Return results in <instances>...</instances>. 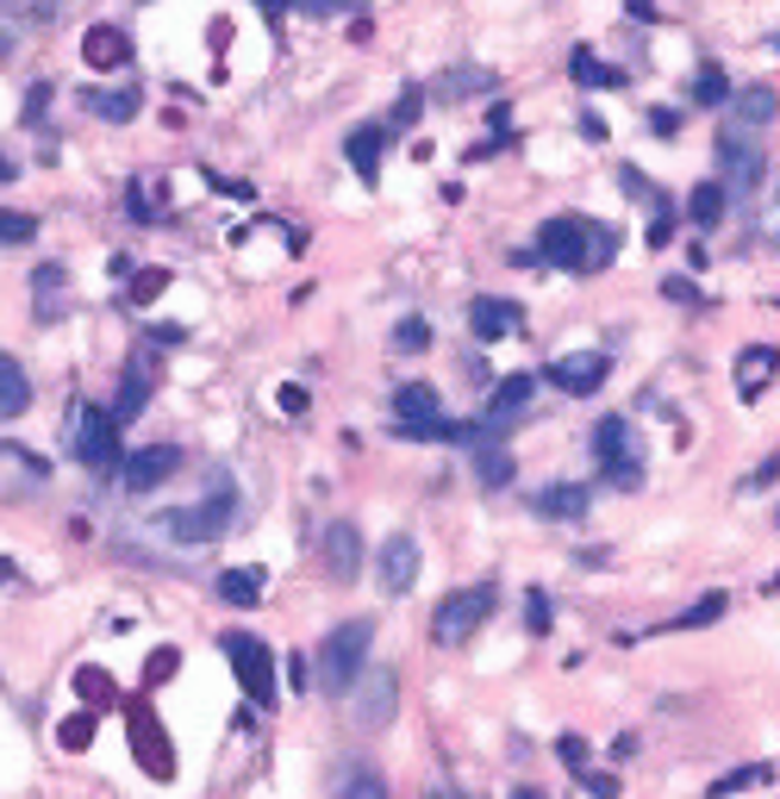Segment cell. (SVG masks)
<instances>
[{
	"mask_svg": "<svg viewBox=\"0 0 780 799\" xmlns=\"http://www.w3.org/2000/svg\"><path fill=\"white\" fill-rule=\"evenodd\" d=\"M718 181H724V195H731L737 213L756 207L761 181H768V151H761L749 132H737V125H724L718 132Z\"/></svg>",
	"mask_w": 780,
	"mask_h": 799,
	"instance_id": "cell-2",
	"label": "cell"
},
{
	"mask_svg": "<svg viewBox=\"0 0 780 799\" xmlns=\"http://www.w3.org/2000/svg\"><path fill=\"white\" fill-rule=\"evenodd\" d=\"M225 663H232V675L244 681V693H250L256 706H275V650L263 644V637H250V631H225Z\"/></svg>",
	"mask_w": 780,
	"mask_h": 799,
	"instance_id": "cell-5",
	"label": "cell"
},
{
	"mask_svg": "<svg viewBox=\"0 0 780 799\" xmlns=\"http://www.w3.org/2000/svg\"><path fill=\"white\" fill-rule=\"evenodd\" d=\"M780 375V351L775 344H749V351L737 356V393L743 400H761V388Z\"/></svg>",
	"mask_w": 780,
	"mask_h": 799,
	"instance_id": "cell-12",
	"label": "cell"
},
{
	"mask_svg": "<svg viewBox=\"0 0 780 799\" xmlns=\"http://www.w3.org/2000/svg\"><path fill=\"white\" fill-rule=\"evenodd\" d=\"M237 519V500L232 493H207L200 507H181V512H163L156 519V531H169V537H181V544H213V537H225Z\"/></svg>",
	"mask_w": 780,
	"mask_h": 799,
	"instance_id": "cell-6",
	"label": "cell"
},
{
	"mask_svg": "<svg viewBox=\"0 0 780 799\" xmlns=\"http://www.w3.org/2000/svg\"><path fill=\"white\" fill-rule=\"evenodd\" d=\"M337 799H388V780L369 775V768H350V775H344V787H337Z\"/></svg>",
	"mask_w": 780,
	"mask_h": 799,
	"instance_id": "cell-31",
	"label": "cell"
},
{
	"mask_svg": "<svg viewBox=\"0 0 780 799\" xmlns=\"http://www.w3.org/2000/svg\"><path fill=\"white\" fill-rule=\"evenodd\" d=\"M375 581H381V593H406L412 581H419V537H388L381 544V556H375Z\"/></svg>",
	"mask_w": 780,
	"mask_h": 799,
	"instance_id": "cell-11",
	"label": "cell"
},
{
	"mask_svg": "<svg viewBox=\"0 0 780 799\" xmlns=\"http://www.w3.org/2000/svg\"><path fill=\"white\" fill-rule=\"evenodd\" d=\"M275 400H281V412H293V419L307 412V388H281V393H275Z\"/></svg>",
	"mask_w": 780,
	"mask_h": 799,
	"instance_id": "cell-45",
	"label": "cell"
},
{
	"mask_svg": "<svg viewBox=\"0 0 780 799\" xmlns=\"http://www.w3.org/2000/svg\"><path fill=\"white\" fill-rule=\"evenodd\" d=\"M300 7H307L312 20H332V13H344V7H350V0H300Z\"/></svg>",
	"mask_w": 780,
	"mask_h": 799,
	"instance_id": "cell-44",
	"label": "cell"
},
{
	"mask_svg": "<svg viewBox=\"0 0 780 799\" xmlns=\"http://www.w3.org/2000/svg\"><path fill=\"white\" fill-rule=\"evenodd\" d=\"M81 57L94 63V69H119V63H132V38H125L119 25H94V32L81 38Z\"/></svg>",
	"mask_w": 780,
	"mask_h": 799,
	"instance_id": "cell-17",
	"label": "cell"
},
{
	"mask_svg": "<svg viewBox=\"0 0 780 799\" xmlns=\"http://www.w3.org/2000/svg\"><path fill=\"white\" fill-rule=\"evenodd\" d=\"M63 750H88V737H94V719H88V712H81V719H63Z\"/></svg>",
	"mask_w": 780,
	"mask_h": 799,
	"instance_id": "cell-40",
	"label": "cell"
},
{
	"mask_svg": "<svg viewBox=\"0 0 780 799\" xmlns=\"http://www.w3.org/2000/svg\"><path fill=\"white\" fill-rule=\"evenodd\" d=\"M431 344V325L425 319H400V332H393V351H425Z\"/></svg>",
	"mask_w": 780,
	"mask_h": 799,
	"instance_id": "cell-37",
	"label": "cell"
},
{
	"mask_svg": "<svg viewBox=\"0 0 780 799\" xmlns=\"http://www.w3.org/2000/svg\"><path fill=\"white\" fill-rule=\"evenodd\" d=\"M556 756H562L568 768H575V775H587V762H593V750H587V737H575V731H568V737L556 743Z\"/></svg>",
	"mask_w": 780,
	"mask_h": 799,
	"instance_id": "cell-38",
	"label": "cell"
},
{
	"mask_svg": "<svg viewBox=\"0 0 780 799\" xmlns=\"http://www.w3.org/2000/svg\"><path fill=\"white\" fill-rule=\"evenodd\" d=\"M88 107H94V119H107V125H125V119H137V88H100V95H81Z\"/></svg>",
	"mask_w": 780,
	"mask_h": 799,
	"instance_id": "cell-25",
	"label": "cell"
},
{
	"mask_svg": "<svg viewBox=\"0 0 780 799\" xmlns=\"http://www.w3.org/2000/svg\"><path fill=\"white\" fill-rule=\"evenodd\" d=\"M393 693H400V681H393L388 668H369V675L356 681V706H350V719L363 724V731H381V724L393 719Z\"/></svg>",
	"mask_w": 780,
	"mask_h": 799,
	"instance_id": "cell-10",
	"label": "cell"
},
{
	"mask_svg": "<svg viewBox=\"0 0 780 799\" xmlns=\"http://www.w3.org/2000/svg\"><path fill=\"white\" fill-rule=\"evenodd\" d=\"M512 325H519V307H512V300H500V293H481V300L468 307V332L481 337V344H493V337H506Z\"/></svg>",
	"mask_w": 780,
	"mask_h": 799,
	"instance_id": "cell-13",
	"label": "cell"
},
{
	"mask_svg": "<svg viewBox=\"0 0 780 799\" xmlns=\"http://www.w3.org/2000/svg\"><path fill=\"white\" fill-rule=\"evenodd\" d=\"M425 799H463V794H456V787H431Z\"/></svg>",
	"mask_w": 780,
	"mask_h": 799,
	"instance_id": "cell-51",
	"label": "cell"
},
{
	"mask_svg": "<svg viewBox=\"0 0 780 799\" xmlns=\"http://www.w3.org/2000/svg\"><path fill=\"white\" fill-rule=\"evenodd\" d=\"M624 7H631L637 20H656V7H649V0H624Z\"/></svg>",
	"mask_w": 780,
	"mask_h": 799,
	"instance_id": "cell-50",
	"label": "cell"
},
{
	"mask_svg": "<svg viewBox=\"0 0 780 799\" xmlns=\"http://www.w3.org/2000/svg\"><path fill=\"white\" fill-rule=\"evenodd\" d=\"M724 606H731L724 593H700V600L687 606V612L668 624V631H705V624H718V619H724Z\"/></svg>",
	"mask_w": 780,
	"mask_h": 799,
	"instance_id": "cell-28",
	"label": "cell"
},
{
	"mask_svg": "<svg viewBox=\"0 0 780 799\" xmlns=\"http://www.w3.org/2000/svg\"><path fill=\"white\" fill-rule=\"evenodd\" d=\"M587 787H593L600 799H619V780H612V775H587Z\"/></svg>",
	"mask_w": 780,
	"mask_h": 799,
	"instance_id": "cell-48",
	"label": "cell"
},
{
	"mask_svg": "<svg viewBox=\"0 0 780 799\" xmlns=\"http://www.w3.org/2000/svg\"><path fill=\"white\" fill-rule=\"evenodd\" d=\"M32 237H38V219L32 213H7V207H0V244H32Z\"/></svg>",
	"mask_w": 780,
	"mask_h": 799,
	"instance_id": "cell-33",
	"label": "cell"
},
{
	"mask_svg": "<svg viewBox=\"0 0 780 799\" xmlns=\"http://www.w3.org/2000/svg\"><path fill=\"white\" fill-rule=\"evenodd\" d=\"M388 132H393V125H356L350 144H344V151H350V169L363 181H381V151H388Z\"/></svg>",
	"mask_w": 780,
	"mask_h": 799,
	"instance_id": "cell-15",
	"label": "cell"
},
{
	"mask_svg": "<svg viewBox=\"0 0 780 799\" xmlns=\"http://www.w3.org/2000/svg\"><path fill=\"white\" fill-rule=\"evenodd\" d=\"M419 107H425V88H406V95H400V107H393V119H388V125H393V132H406L412 119H419Z\"/></svg>",
	"mask_w": 780,
	"mask_h": 799,
	"instance_id": "cell-39",
	"label": "cell"
},
{
	"mask_svg": "<svg viewBox=\"0 0 780 799\" xmlns=\"http://www.w3.org/2000/svg\"><path fill=\"white\" fill-rule=\"evenodd\" d=\"M493 619V587H463V593H449L444 606H437V619H431V637L437 644H468L481 624Z\"/></svg>",
	"mask_w": 780,
	"mask_h": 799,
	"instance_id": "cell-7",
	"label": "cell"
},
{
	"mask_svg": "<svg viewBox=\"0 0 780 799\" xmlns=\"http://www.w3.org/2000/svg\"><path fill=\"white\" fill-rule=\"evenodd\" d=\"M169 288V269H144V275H132V307H151L156 293Z\"/></svg>",
	"mask_w": 780,
	"mask_h": 799,
	"instance_id": "cell-34",
	"label": "cell"
},
{
	"mask_svg": "<svg viewBox=\"0 0 780 799\" xmlns=\"http://www.w3.org/2000/svg\"><path fill=\"white\" fill-rule=\"evenodd\" d=\"M531 400H537V375H506V381L493 388V400L481 407V419H475V437L512 431V425H519V419L531 412Z\"/></svg>",
	"mask_w": 780,
	"mask_h": 799,
	"instance_id": "cell-8",
	"label": "cell"
},
{
	"mask_svg": "<svg viewBox=\"0 0 780 799\" xmlns=\"http://www.w3.org/2000/svg\"><path fill=\"white\" fill-rule=\"evenodd\" d=\"M649 125H656V137H675V132H681V113H668V107H656V113H649Z\"/></svg>",
	"mask_w": 780,
	"mask_h": 799,
	"instance_id": "cell-43",
	"label": "cell"
},
{
	"mask_svg": "<svg viewBox=\"0 0 780 799\" xmlns=\"http://www.w3.org/2000/svg\"><path fill=\"white\" fill-rule=\"evenodd\" d=\"M587 500H593L587 488H575V481H556V488H544L537 500H531V512H537V519H581Z\"/></svg>",
	"mask_w": 780,
	"mask_h": 799,
	"instance_id": "cell-20",
	"label": "cell"
},
{
	"mask_svg": "<svg viewBox=\"0 0 780 799\" xmlns=\"http://www.w3.org/2000/svg\"><path fill=\"white\" fill-rule=\"evenodd\" d=\"M219 600L225 606H263V575H256V568H225V575H219Z\"/></svg>",
	"mask_w": 780,
	"mask_h": 799,
	"instance_id": "cell-26",
	"label": "cell"
},
{
	"mask_svg": "<svg viewBox=\"0 0 780 799\" xmlns=\"http://www.w3.org/2000/svg\"><path fill=\"white\" fill-rule=\"evenodd\" d=\"M549 381L562 393H593L605 381V356H562V363H549Z\"/></svg>",
	"mask_w": 780,
	"mask_h": 799,
	"instance_id": "cell-16",
	"label": "cell"
},
{
	"mask_svg": "<svg viewBox=\"0 0 780 799\" xmlns=\"http://www.w3.org/2000/svg\"><path fill=\"white\" fill-rule=\"evenodd\" d=\"M775 51H780V38H775Z\"/></svg>",
	"mask_w": 780,
	"mask_h": 799,
	"instance_id": "cell-54",
	"label": "cell"
},
{
	"mask_svg": "<svg viewBox=\"0 0 780 799\" xmlns=\"http://www.w3.org/2000/svg\"><path fill=\"white\" fill-rule=\"evenodd\" d=\"M775 88H743V95H731V125H737V132H756V125H768V119H775Z\"/></svg>",
	"mask_w": 780,
	"mask_h": 799,
	"instance_id": "cell-18",
	"label": "cell"
},
{
	"mask_svg": "<svg viewBox=\"0 0 780 799\" xmlns=\"http://www.w3.org/2000/svg\"><path fill=\"white\" fill-rule=\"evenodd\" d=\"M369 644H375V624L369 619L337 624L332 637L319 644V687H325V693H344V687L363 675V663H369Z\"/></svg>",
	"mask_w": 780,
	"mask_h": 799,
	"instance_id": "cell-3",
	"label": "cell"
},
{
	"mask_svg": "<svg viewBox=\"0 0 780 799\" xmlns=\"http://www.w3.org/2000/svg\"><path fill=\"white\" fill-rule=\"evenodd\" d=\"M0 181H13V163H7V156H0Z\"/></svg>",
	"mask_w": 780,
	"mask_h": 799,
	"instance_id": "cell-53",
	"label": "cell"
},
{
	"mask_svg": "<svg viewBox=\"0 0 780 799\" xmlns=\"http://www.w3.org/2000/svg\"><path fill=\"white\" fill-rule=\"evenodd\" d=\"M25 407H32V381L13 356H0V419H20Z\"/></svg>",
	"mask_w": 780,
	"mask_h": 799,
	"instance_id": "cell-22",
	"label": "cell"
},
{
	"mask_svg": "<svg viewBox=\"0 0 780 799\" xmlns=\"http://www.w3.org/2000/svg\"><path fill=\"white\" fill-rule=\"evenodd\" d=\"M393 412H400V425H431V419H444V407H437V393H431L425 381H406V388L393 393Z\"/></svg>",
	"mask_w": 780,
	"mask_h": 799,
	"instance_id": "cell-21",
	"label": "cell"
},
{
	"mask_svg": "<svg viewBox=\"0 0 780 799\" xmlns=\"http://www.w3.org/2000/svg\"><path fill=\"white\" fill-rule=\"evenodd\" d=\"M525 624L537 631V637L549 631V593H531V600H525Z\"/></svg>",
	"mask_w": 780,
	"mask_h": 799,
	"instance_id": "cell-41",
	"label": "cell"
},
{
	"mask_svg": "<svg viewBox=\"0 0 780 799\" xmlns=\"http://www.w3.org/2000/svg\"><path fill=\"white\" fill-rule=\"evenodd\" d=\"M44 100H51V88H44V81H38V88L25 95V125H32V119H44Z\"/></svg>",
	"mask_w": 780,
	"mask_h": 799,
	"instance_id": "cell-46",
	"label": "cell"
},
{
	"mask_svg": "<svg viewBox=\"0 0 780 799\" xmlns=\"http://www.w3.org/2000/svg\"><path fill=\"white\" fill-rule=\"evenodd\" d=\"M144 400H151V369L137 363V369L119 375V407H113V419H119V425H132L137 412H144Z\"/></svg>",
	"mask_w": 780,
	"mask_h": 799,
	"instance_id": "cell-23",
	"label": "cell"
},
{
	"mask_svg": "<svg viewBox=\"0 0 780 799\" xmlns=\"http://www.w3.org/2000/svg\"><path fill=\"white\" fill-rule=\"evenodd\" d=\"M475 475H481V488H506L512 481V456L506 450H481V456H475Z\"/></svg>",
	"mask_w": 780,
	"mask_h": 799,
	"instance_id": "cell-30",
	"label": "cell"
},
{
	"mask_svg": "<svg viewBox=\"0 0 780 799\" xmlns=\"http://www.w3.org/2000/svg\"><path fill=\"white\" fill-rule=\"evenodd\" d=\"M568 76L581 81V88H624V69L600 63L593 51H575V57H568Z\"/></svg>",
	"mask_w": 780,
	"mask_h": 799,
	"instance_id": "cell-27",
	"label": "cell"
},
{
	"mask_svg": "<svg viewBox=\"0 0 780 799\" xmlns=\"http://www.w3.org/2000/svg\"><path fill=\"white\" fill-rule=\"evenodd\" d=\"M612 244H619V237L605 232V225H593V219H575V213L549 219L544 232H537V256H544V263H556V269H568V275L605 269V263H612Z\"/></svg>",
	"mask_w": 780,
	"mask_h": 799,
	"instance_id": "cell-1",
	"label": "cell"
},
{
	"mask_svg": "<svg viewBox=\"0 0 780 799\" xmlns=\"http://www.w3.org/2000/svg\"><path fill=\"white\" fill-rule=\"evenodd\" d=\"M176 468H181V450L176 444H151V450H132V456L119 463V481H125L132 493H151V488H163Z\"/></svg>",
	"mask_w": 780,
	"mask_h": 799,
	"instance_id": "cell-9",
	"label": "cell"
},
{
	"mask_svg": "<svg viewBox=\"0 0 780 799\" xmlns=\"http://www.w3.org/2000/svg\"><path fill=\"white\" fill-rule=\"evenodd\" d=\"M593 456H600V463H624V456H631V419H619V412L600 419V425H593Z\"/></svg>",
	"mask_w": 780,
	"mask_h": 799,
	"instance_id": "cell-24",
	"label": "cell"
},
{
	"mask_svg": "<svg viewBox=\"0 0 780 799\" xmlns=\"http://www.w3.org/2000/svg\"><path fill=\"white\" fill-rule=\"evenodd\" d=\"M512 799H544V794H537V787H519V794H512Z\"/></svg>",
	"mask_w": 780,
	"mask_h": 799,
	"instance_id": "cell-52",
	"label": "cell"
},
{
	"mask_svg": "<svg viewBox=\"0 0 780 799\" xmlns=\"http://www.w3.org/2000/svg\"><path fill=\"white\" fill-rule=\"evenodd\" d=\"M749 225H756L761 244H780V188H768V195L749 207Z\"/></svg>",
	"mask_w": 780,
	"mask_h": 799,
	"instance_id": "cell-29",
	"label": "cell"
},
{
	"mask_svg": "<svg viewBox=\"0 0 780 799\" xmlns=\"http://www.w3.org/2000/svg\"><path fill=\"white\" fill-rule=\"evenodd\" d=\"M668 237H675V213L662 207V213H656V225H649V244H668Z\"/></svg>",
	"mask_w": 780,
	"mask_h": 799,
	"instance_id": "cell-47",
	"label": "cell"
},
{
	"mask_svg": "<svg viewBox=\"0 0 780 799\" xmlns=\"http://www.w3.org/2000/svg\"><path fill=\"white\" fill-rule=\"evenodd\" d=\"M662 293H668V300H681V307H693V300H700V288H693L687 275H668V281H662Z\"/></svg>",
	"mask_w": 780,
	"mask_h": 799,
	"instance_id": "cell-42",
	"label": "cell"
},
{
	"mask_svg": "<svg viewBox=\"0 0 780 799\" xmlns=\"http://www.w3.org/2000/svg\"><path fill=\"white\" fill-rule=\"evenodd\" d=\"M256 7H263V13H269V20H281V13H288L293 0H256Z\"/></svg>",
	"mask_w": 780,
	"mask_h": 799,
	"instance_id": "cell-49",
	"label": "cell"
},
{
	"mask_svg": "<svg viewBox=\"0 0 780 799\" xmlns=\"http://www.w3.org/2000/svg\"><path fill=\"white\" fill-rule=\"evenodd\" d=\"M724 213H731L724 181H693V195H687V219H693L700 232H712V225H724Z\"/></svg>",
	"mask_w": 780,
	"mask_h": 799,
	"instance_id": "cell-19",
	"label": "cell"
},
{
	"mask_svg": "<svg viewBox=\"0 0 780 799\" xmlns=\"http://www.w3.org/2000/svg\"><path fill=\"white\" fill-rule=\"evenodd\" d=\"M768 775H775L768 762H756V768H737V775H724L718 787H712V799H731V794H743V787H768Z\"/></svg>",
	"mask_w": 780,
	"mask_h": 799,
	"instance_id": "cell-32",
	"label": "cell"
},
{
	"mask_svg": "<svg viewBox=\"0 0 780 799\" xmlns=\"http://www.w3.org/2000/svg\"><path fill=\"white\" fill-rule=\"evenodd\" d=\"M325 568H332V581H356V568H363V537L344 519L325 531Z\"/></svg>",
	"mask_w": 780,
	"mask_h": 799,
	"instance_id": "cell-14",
	"label": "cell"
},
{
	"mask_svg": "<svg viewBox=\"0 0 780 799\" xmlns=\"http://www.w3.org/2000/svg\"><path fill=\"white\" fill-rule=\"evenodd\" d=\"M605 481H612L619 493L644 488V468H637V456H624V463H605Z\"/></svg>",
	"mask_w": 780,
	"mask_h": 799,
	"instance_id": "cell-36",
	"label": "cell"
},
{
	"mask_svg": "<svg viewBox=\"0 0 780 799\" xmlns=\"http://www.w3.org/2000/svg\"><path fill=\"white\" fill-rule=\"evenodd\" d=\"M693 95H700V107H724V100H731V88H724V76L712 69V63H705L700 81H693Z\"/></svg>",
	"mask_w": 780,
	"mask_h": 799,
	"instance_id": "cell-35",
	"label": "cell"
},
{
	"mask_svg": "<svg viewBox=\"0 0 780 799\" xmlns=\"http://www.w3.org/2000/svg\"><path fill=\"white\" fill-rule=\"evenodd\" d=\"M63 444L69 456L88 468H119V419L100 407H76L69 412V425H63Z\"/></svg>",
	"mask_w": 780,
	"mask_h": 799,
	"instance_id": "cell-4",
	"label": "cell"
}]
</instances>
